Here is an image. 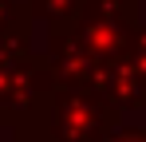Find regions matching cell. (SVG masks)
Listing matches in <instances>:
<instances>
[{
    "label": "cell",
    "mask_w": 146,
    "mask_h": 142,
    "mask_svg": "<svg viewBox=\"0 0 146 142\" xmlns=\"http://www.w3.org/2000/svg\"><path fill=\"white\" fill-rule=\"evenodd\" d=\"M119 103L91 87H67L55 83L44 111V130L51 142H103L119 122Z\"/></svg>",
    "instance_id": "7a4b0ae2"
},
{
    "label": "cell",
    "mask_w": 146,
    "mask_h": 142,
    "mask_svg": "<svg viewBox=\"0 0 146 142\" xmlns=\"http://www.w3.org/2000/svg\"><path fill=\"white\" fill-rule=\"evenodd\" d=\"M103 142H146V126H115Z\"/></svg>",
    "instance_id": "3957f363"
},
{
    "label": "cell",
    "mask_w": 146,
    "mask_h": 142,
    "mask_svg": "<svg viewBox=\"0 0 146 142\" xmlns=\"http://www.w3.org/2000/svg\"><path fill=\"white\" fill-rule=\"evenodd\" d=\"M55 91V71L28 59V51H0V126H44V111Z\"/></svg>",
    "instance_id": "6da1fadb"
},
{
    "label": "cell",
    "mask_w": 146,
    "mask_h": 142,
    "mask_svg": "<svg viewBox=\"0 0 146 142\" xmlns=\"http://www.w3.org/2000/svg\"><path fill=\"white\" fill-rule=\"evenodd\" d=\"M12 142H51V138H48L44 126H24V130H16V138H12Z\"/></svg>",
    "instance_id": "277c9868"
}]
</instances>
